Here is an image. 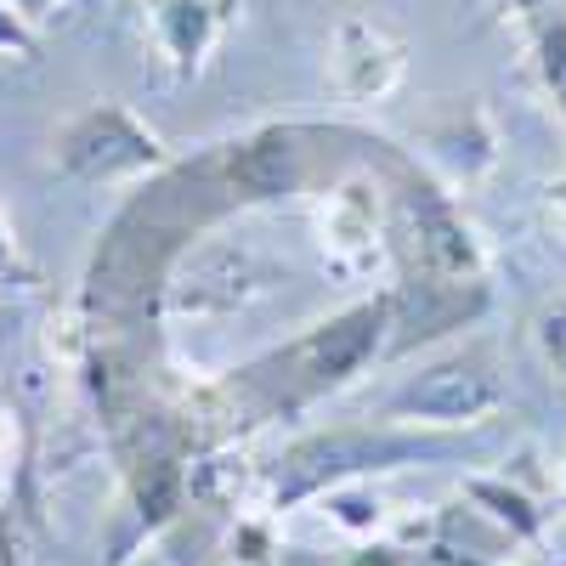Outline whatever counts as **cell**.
Returning <instances> with one entry per match:
<instances>
[{
  "mask_svg": "<svg viewBox=\"0 0 566 566\" xmlns=\"http://www.w3.org/2000/svg\"><path fill=\"white\" fill-rule=\"evenodd\" d=\"M424 453H437L431 442L419 437H397V431H328V437H312L301 448H290L277 470V510L283 504H301V499H317L340 482H357L368 470H397V464H413Z\"/></svg>",
  "mask_w": 566,
  "mask_h": 566,
  "instance_id": "obj_1",
  "label": "cell"
},
{
  "mask_svg": "<svg viewBox=\"0 0 566 566\" xmlns=\"http://www.w3.org/2000/svg\"><path fill=\"white\" fill-rule=\"evenodd\" d=\"M328 74L346 103H386L408 74V45L374 18H340L328 40Z\"/></svg>",
  "mask_w": 566,
  "mask_h": 566,
  "instance_id": "obj_4",
  "label": "cell"
},
{
  "mask_svg": "<svg viewBox=\"0 0 566 566\" xmlns=\"http://www.w3.org/2000/svg\"><path fill=\"white\" fill-rule=\"evenodd\" d=\"M317 239H323V255L346 277L374 272L380 266V187L363 176L340 181L317 210Z\"/></svg>",
  "mask_w": 566,
  "mask_h": 566,
  "instance_id": "obj_6",
  "label": "cell"
},
{
  "mask_svg": "<svg viewBox=\"0 0 566 566\" xmlns=\"http://www.w3.org/2000/svg\"><path fill=\"white\" fill-rule=\"evenodd\" d=\"M323 515H328V522H335L340 533L368 538V533H380V522H386V504H380V493H368V488H357V482H340V488H328Z\"/></svg>",
  "mask_w": 566,
  "mask_h": 566,
  "instance_id": "obj_12",
  "label": "cell"
},
{
  "mask_svg": "<svg viewBox=\"0 0 566 566\" xmlns=\"http://www.w3.org/2000/svg\"><path fill=\"white\" fill-rule=\"evenodd\" d=\"M408 221L419 232V255L431 261L437 277H453V283H470L482 272V244H476V232L464 227V216L437 193L431 181H408Z\"/></svg>",
  "mask_w": 566,
  "mask_h": 566,
  "instance_id": "obj_7",
  "label": "cell"
},
{
  "mask_svg": "<svg viewBox=\"0 0 566 566\" xmlns=\"http://www.w3.org/2000/svg\"><path fill=\"white\" fill-rule=\"evenodd\" d=\"M476 504H488V515L510 533V538H538V527H544V515L533 510V499L527 493H515V488H504V482H470L464 488Z\"/></svg>",
  "mask_w": 566,
  "mask_h": 566,
  "instance_id": "obj_11",
  "label": "cell"
},
{
  "mask_svg": "<svg viewBox=\"0 0 566 566\" xmlns=\"http://www.w3.org/2000/svg\"><path fill=\"white\" fill-rule=\"evenodd\" d=\"M18 464V413L0 408V470Z\"/></svg>",
  "mask_w": 566,
  "mask_h": 566,
  "instance_id": "obj_15",
  "label": "cell"
},
{
  "mask_svg": "<svg viewBox=\"0 0 566 566\" xmlns=\"http://www.w3.org/2000/svg\"><path fill=\"white\" fill-rule=\"evenodd\" d=\"M504 386L482 352H459L442 357L431 368H419L413 380L391 397V419H413V424H482L488 413H499Z\"/></svg>",
  "mask_w": 566,
  "mask_h": 566,
  "instance_id": "obj_3",
  "label": "cell"
},
{
  "mask_svg": "<svg viewBox=\"0 0 566 566\" xmlns=\"http://www.w3.org/2000/svg\"><path fill=\"white\" fill-rule=\"evenodd\" d=\"M560 566H566V560H560Z\"/></svg>",
  "mask_w": 566,
  "mask_h": 566,
  "instance_id": "obj_18",
  "label": "cell"
},
{
  "mask_svg": "<svg viewBox=\"0 0 566 566\" xmlns=\"http://www.w3.org/2000/svg\"><path fill=\"white\" fill-rule=\"evenodd\" d=\"M142 18L176 74H199L227 29V0H142Z\"/></svg>",
  "mask_w": 566,
  "mask_h": 566,
  "instance_id": "obj_9",
  "label": "cell"
},
{
  "mask_svg": "<svg viewBox=\"0 0 566 566\" xmlns=\"http://www.w3.org/2000/svg\"><path fill=\"white\" fill-rule=\"evenodd\" d=\"M221 176L232 199H283L301 181V136L266 125L221 154Z\"/></svg>",
  "mask_w": 566,
  "mask_h": 566,
  "instance_id": "obj_8",
  "label": "cell"
},
{
  "mask_svg": "<svg viewBox=\"0 0 566 566\" xmlns=\"http://www.w3.org/2000/svg\"><path fill=\"white\" fill-rule=\"evenodd\" d=\"M437 560H442V566H482V560H459L453 549H437Z\"/></svg>",
  "mask_w": 566,
  "mask_h": 566,
  "instance_id": "obj_17",
  "label": "cell"
},
{
  "mask_svg": "<svg viewBox=\"0 0 566 566\" xmlns=\"http://www.w3.org/2000/svg\"><path fill=\"white\" fill-rule=\"evenodd\" d=\"M57 170L74 181H125L165 165V142L119 103H91L57 130Z\"/></svg>",
  "mask_w": 566,
  "mask_h": 566,
  "instance_id": "obj_2",
  "label": "cell"
},
{
  "mask_svg": "<svg viewBox=\"0 0 566 566\" xmlns=\"http://www.w3.org/2000/svg\"><path fill=\"white\" fill-rule=\"evenodd\" d=\"M538 340H544V357L560 368V380H566V301L544 312V323H538Z\"/></svg>",
  "mask_w": 566,
  "mask_h": 566,
  "instance_id": "obj_14",
  "label": "cell"
},
{
  "mask_svg": "<svg viewBox=\"0 0 566 566\" xmlns=\"http://www.w3.org/2000/svg\"><path fill=\"white\" fill-rule=\"evenodd\" d=\"M250 277V255L244 250H205L199 261H187V272L170 283V306L176 312H210V306H239L244 290L232 283Z\"/></svg>",
  "mask_w": 566,
  "mask_h": 566,
  "instance_id": "obj_10",
  "label": "cell"
},
{
  "mask_svg": "<svg viewBox=\"0 0 566 566\" xmlns=\"http://www.w3.org/2000/svg\"><path fill=\"white\" fill-rule=\"evenodd\" d=\"M85 7H91V0H0V12H7L23 34H45V29L80 18Z\"/></svg>",
  "mask_w": 566,
  "mask_h": 566,
  "instance_id": "obj_13",
  "label": "cell"
},
{
  "mask_svg": "<svg viewBox=\"0 0 566 566\" xmlns=\"http://www.w3.org/2000/svg\"><path fill=\"white\" fill-rule=\"evenodd\" d=\"M380 340H386V306L374 301V306H352L346 317H335V323H323L312 340H301L295 346V386L301 391H335V386H346L352 374H363L368 368V357L380 352Z\"/></svg>",
  "mask_w": 566,
  "mask_h": 566,
  "instance_id": "obj_5",
  "label": "cell"
},
{
  "mask_svg": "<svg viewBox=\"0 0 566 566\" xmlns=\"http://www.w3.org/2000/svg\"><path fill=\"white\" fill-rule=\"evenodd\" d=\"M515 12H544V7H555V0H510Z\"/></svg>",
  "mask_w": 566,
  "mask_h": 566,
  "instance_id": "obj_16",
  "label": "cell"
}]
</instances>
